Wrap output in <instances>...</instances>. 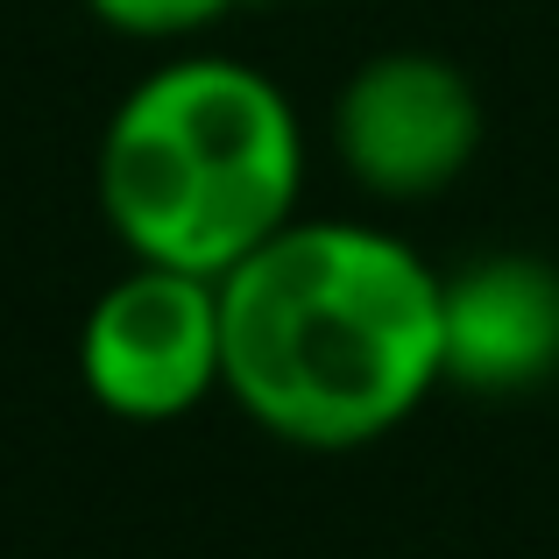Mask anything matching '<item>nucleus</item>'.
Returning <instances> with one entry per match:
<instances>
[{"label": "nucleus", "mask_w": 559, "mask_h": 559, "mask_svg": "<svg viewBox=\"0 0 559 559\" xmlns=\"http://www.w3.org/2000/svg\"><path fill=\"white\" fill-rule=\"evenodd\" d=\"M79 382L121 425H170L227 396L219 276L128 262L79 326Z\"/></svg>", "instance_id": "3"}, {"label": "nucleus", "mask_w": 559, "mask_h": 559, "mask_svg": "<svg viewBox=\"0 0 559 559\" xmlns=\"http://www.w3.org/2000/svg\"><path fill=\"white\" fill-rule=\"evenodd\" d=\"M447 382L467 396H524L559 376V270L524 248H496L447 270L439 298Z\"/></svg>", "instance_id": "5"}, {"label": "nucleus", "mask_w": 559, "mask_h": 559, "mask_svg": "<svg viewBox=\"0 0 559 559\" xmlns=\"http://www.w3.org/2000/svg\"><path fill=\"white\" fill-rule=\"evenodd\" d=\"M333 150L376 199H432L481 156V93L432 50H382L333 99Z\"/></svg>", "instance_id": "4"}, {"label": "nucleus", "mask_w": 559, "mask_h": 559, "mask_svg": "<svg viewBox=\"0 0 559 559\" xmlns=\"http://www.w3.org/2000/svg\"><path fill=\"white\" fill-rule=\"evenodd\" d=\"M99 213L135 262L227 276L305 199V121L270 71L185 50L142 71L99 135Z\"/></svg>", "instance_id": "2"}, {"label": "nucleus", "mask_w": 559, "mask_h": 559, "mask_svg": "<svg viewBox=\"0 0 559 559\" xmlns=\"http://www.w3.org/2000/svg\"><path fill=\"white\" fill-rule=\"evenodd\" d=\"M447 270L369 219H290L219 276L227 396L270 439L355 453L447 390Z\"/></svg>", "instance_id": "1"}, {"label": "nucleus", "mask_w": 559, "mask_h": 559, "mask_svg": "<svg viewBox=\"0 0 559 559\" xmlns=\"http://www.w3.org/2000/svg\"><path fill=\"white\" fill-rule=\"evenodd\" d=\"M93 22H107L114 36H135V43H191L205 36L213 22H227L241 0H85Z\"/></svg>", "instance_id": "6"}]
</instances>
